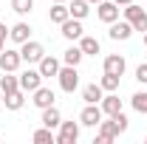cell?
<instances>
[{
    "label": "cell",
    "instance_id": "obj_1",
    "mask_svg": "<svg viewBox=\"0 0 147 144\" xmlns=\"http://www.w3.org/2000/svg\"><path fill=\"white\" fill-rule=\"evenodd\" d=\"M122 14H125V20L133 26V31H142V34L147 31V11L142 9V6H136V3H127V6L122 9Z\"/></svg>",
    "mask_w": 147,
    "mask_h": 144
},
{
    "label": "cell",
    "instance_id": "obj_2",
    "mask_svg": "<svg viewBox=\"0 0 147 144\" xmlns=\"http://www.w3.org/2000/svg\"><path fill=\"white\" fill-rule=\"evenodd\" d=\"M57 82H59V88L65 93H74L79 88V71H76V65H62L59 73H57Z\"/></svg>",
    "mask_w": 147,
    "mask_h": 144
},
{
    "label": "cell",
    "instance_id": "obj_3",
    "mask_svg": "<svg viewBox=\"0 0 147 144\" xmlns=\"http://www.w3.org/2000/svg\"><path fill=\"white\" fill-rule=\"evenodd\" d=\"M20 57H23L26 65H37V62L45 57V48H42V42H37V40H26V42L20 45Z\"/></svg>",
    "mask_w": 147,
    "mask_h": 144
},
{
    "label": "cell",
    "instance_id": "obj_4",
    "mask_svg": "<svg viewBox=\"0 0 147 144\" xmlns=\"http://www.w3.org/2000/svg\"><path fill=\"white\" fill-rule=\"evenodd\" d=\"M122 133H119V127H116V122L113 119H102L99 122V133H96V139H93V144H110V141H116Z\"/></svg>",
    "mask_w": 147,
    "mask_h": 144
},
{
    "label": "cell",
    "instance_id": "obj_5",
    "mask_svg": "<svg viewBox=\"0 0 147 144\" xmlns=\"http://www.w3.org/2000/svg\"><path fill=\"white\" fill-rule=\"evenodd\" d=\"M57 144H76L79 141V122H59Z\"/></svg>",
    "mask_w": 147,
    "mask_h": 144
},
{
    "label": "cell",
    "instance_id": "obj_6",
    "mask_svg": "<svg viewBox=\"0 0 147 144\" xmlns=\"http://www.w3.org/2000/svg\"><path fill=\"white\" fill-rule=\"evenodd\" d=\"M102 119H105V113H102L99 105H85L82 113H79V124H82V127H99Z\"/></svg>",
    "mask_w": 147,
    "mask_h": 144
},
{
    "label": "cell",
    "instance_id": "obj_7",
    "mask_svg": "<svg viewBox=\"0 0 147 144\" xmlns=\"http://www.w3.org/2000/svg\"><path fill=\"white\" fill-rule=\"evenodd\" d=\"M40 85H42V73L37 71V68H26V71L20 73V88L26 90V93H34Z\"/></svg>",
    "mask_w": 147,
    "mask_h": 144
},
{
    "label": "cell",
    "instance_id": "obj_8",
    "mask_svg": "<svg viewBox=\"0 0 147 144\" xmlns=\"http://www.w3.org/2000/svg\"><path fill=\"white\" fill-rule=\"evenodd\" d=\"M96 17L102 20V23H116L119 20V6L113 3V0H102V3H96Z\"/></svg>",
    "mask_w": 147,
    "mask_h": 144
},
{
    "label": "cell",
    "instance_id": "obj_9",
    "mask_svg": "<svg viewBox=\"0 0 147 144\" xmlns=\"http://www.w3.org/2000/svg\"><path fill=\"white\" fill-rule=\"evenodd\" d=\"M108 37H110V40H116V42H119V40L125 42V40L133 37V26H130L127 20H116V23H110V26H108Z\"/></svg>",
    "mask_w": 147,
    "mask_h": 144
},
{
    "label": "cell",
    "instance_id": "obj_10",
    "mask_svg": "<svg viewBox=\"0 0 147 144\" xmlns=\"http://www.w3.org/2000/svg\"><path fill=\"white\" fill-rule=\"evenodd\" d=\"M20 65H23L20 51H14V48H3L0 51V71H17Z\"/></svg>",
    "mask_w": 147,
    "mask_h": 144
},
{
    "label": "cell",
    "instance_id": "obj_11",
    "mask_svg": "<svg viewBox=\"0 0 147 144\" xmlns=\"http://www.w3.org/2000/svg\"><path fill=\"white\" fill-rule=\"evenodd\" d=\"M59 68H62V62H59L57 57H51V54H45L40 62H37V71L42 73V79H48V76H57V73H59Z\"/></svg>",
    "mask_w": 147,
    "mask_h": 144
},
{
    "label": "cell",
    "instance_id": "obj_12",
    "mask_svg": "<svg viewBox=\"0 0 147 144\" xmlns=\"http://www.w3.org/2000/svg\"><path fill=\"white\" fill-rule=\"evenodd\" d=\"M31 96H34V99H31V102H34V108H40V110H45V108H51V105H54V90L51 88H45V85H40V88L34 90V93H31Z\"/></svg>",
    "mask_w": 147,
    "mask_h": 144
},
{
    "label": "cell",
    "instance_id": "obj_13",
    "mask_svg": "<svg viewBox=\"0 0 147 144\" xmlns=\"http://www.w3.org/2000/svg\"><path fill=\"white\" fill-rule=\"evenodd\" d=\"M31 26L26 23V20H20V23H14L11 28H9V37H11V42H17V45H23L26 40H31Z\"/></svg>",
    "mask_w": 147,
    "mask_h": 144
},
{
    "label": "cell",
    "instance_id": "obj_14",
    "mask_svg": "<svg viewBox=\"0 0 147 144\" xmlns=\"http://www.w3.org/2000/svg\"><path fill=\"white\" fill-rule=\"evenodd\" d=\"M59 28H62V37H65V40H71V42H74V40H79V37L85 34L82 20H76V17H68L62 26H59Z\"/></svg>",
    "mask_w": 147,
    "mask_h": 144
},
{
    "label": "cell",
    "instance_id": "obj_15",
    "mask_svg": "<svg viewBox=\"0 0 147 144\" xmlns=\"http://www.w3.org/2000/svg\"><path fill=\"white\" fill-rule=\"evenodd\" d=\"M102 96H105V90H102V85H96V82H91V85L82 88V102L85 105H99Z\"/></svg>",
    "mask_w": 147,
    "mask_h": 144
},
{
    "label": "cell",
    "instance_id": "obj_16",
    "mask_svg": "<svg viewBox=\"0 0 147 144\" xmlns=\"http://www.w3.org/2000/svg\"><path fill=\"white\" fill-rule=\"evenodd\" d=\"M99 108H102L105 116H116V113L122 110V99H119V96H116V90H113V93H108V96H102Z\"/></svg>",
    "mask_w": 147,
    "mask_h": 144
},
{
    "label": "cell",
    "instance_id": "obj_17",
    "mask_svg": "<svg viewBox=\"0 0 147 144\" xmlns=\"http://www.w3.org/2000/svg\"><path fill=\"white\" fill-rule=\"evenodd\" d=\"M3 105H6V110H20L26 105V90L17 88V90H11V93H6L3 96Z\"/></svg>",
    "mask_w": 147,
    "mask_h": 144
},
{
    "label": "cell",
    "instance_id": "obj_18",
    "mask_svg": "<svg viewBox=\"0 0 147 144\" xmlns=\"http://www.w3.org/2000/svg\"><path fill=\"white\" fill-rule=\"evenodd\" d=\"M125 68H127V62H125V57L122 54H108L105 57V71L108 73H125Z\"/></svg>",
    "mask_w": 147,
    "mask_h": 144
},
{
    "label": "cell",
    "instance_id": "obj_19",
    "mask_svg": "<svg viewBox=\"0 0 147 144\" xmlns=\"http://www.w3.org/2000/svg\"><path fill=\"white\" fill-rule=\"evenodd\" d=\"M68 17H71V11H68V3H54V6L48 9V20H51V23H57V26H62Z\"/></svg>",
    "mask_w": 147,
    "mask_h": 144
},
{
    "label": "cell",
    "instance_id": "obj_20",
    "mask_svg": "<svg viewBox=\"0 0 147 144\" xmlns=\"http://www.w3.org/2000/svg\"><path fill=\"white\" fill-rule=\"evenodd\" d=\"M45 127H51V130H57L59 127V122H62V113H59V108L57 105H51V108H45L42 110V119H40Z\"/></svg>",
    "mask_w": 147,
    "mask_h": 144
},
{
    "label": "cell",
    "instance_id": "obj_21",
    "mask_svg": "<svg viewBox=\"0 0 147 144\" xmlns=\"http://www.w3.org/2000/svg\"><path fill=\"white\" fill-rule=\"evenodd\" d=\"M79 48H82V54H85V57H96L99 51H102L99 40H96V37H88V34L79 37Z\"/></svg>",
    "mask_w": 147,
    "mask_h": 144
},
{
    "label": "cell",
    "instance_id": "obj_22",
    "mask_svg": "<svg viewBox=\"0 0 147 144\" xmlns=\"http://www.w3.org/2000/svg\"><path fill=\"white\" fill-rule=\"evenodd\" d=\"M20 88V76H14V71H3L0 76V90H3V96L6 93H11V90Z\"/></svg>",
    "mask_w": 147,
    "mask_h": 144
},
{
    "label": "cell",
    "instance_id": "obj_23",
    "mask_svg": "<svg viewBox=\"0 0 147 144\" xmlns=\"http://www.w3.org/2000/svg\"><path fill=\"white\" fill-rule=\"evenodd\" d=\"M85 59V54H82V48L79 45H71V48H65L62 51V65H76L79 68V62Z\"/></svg>",
    "mask_w": 147,
    "mask_h": 144
},
{
    "label": "cell",
    "instance_id": "obj_24",
    "mask_svg": "<svg viewBox=\"0 0 147 144\" xmlns=\"http://www.w3.org/2000/svg\"><path fill=\"white\" fill-rule=\"evenodd\" d=\"M68 11H71V17L85 20L88 11H91V3H88V0H71V3H68Z\"/></svg>",
    "mask_w": 147,
    "mask_h": 144
},
{
    "label": "cell",
    "instance_id": "obj_25",
    "mask_svg": "<svg viewBox=\"0 0 147 144\" xmlns=\"http://www.w3.org/2000/svg\"><path fill=\"white\" fill-rule=\"evenodd\" d=\"M99 85H102L105 93H113V90H119V85H122V76H119V73H108V71H105V76L99 79Z\"/></svg>",
    "mask_w": 147,
    "mask_h": 144
},
{
    "label": "cell",
    "instance_id": "obj_26",
    "mask_svg": "<svg viewBox=\"0 0 147 144\" xmlns=\"http://www.w3.org/2000/svg\"><path fill=\"white\" fill-rule=\"evenodd\" d=\"M31 141L34 144H54L57 141V136H54V130L51 127H40V130H34V136H31Z\"/></svg>",
    "mask_w": 147,
    "mask_h": 144
},
{
    "label": "cell",
    "instance_id": "obj_27",
    "mask_svg": "<svg viewBox=\"0 0 147 144\" xmlns=\"http://www.w3.org/2000/svg\"><path fill=\"white\" fill-rule=\"evenodd\" d=\"M130 105H133V110H136V113L147 116V90H139V93H133V96H130Z\"/></svg>",
    "mask_w": 147,
    "mask_h": 144
},
{
    "label": "cell",
    "instance_id": "obj_28",
    "mask_svg": "<svg viewBox=\"0 0 147 144\" xmlns=\"http://www.w3.org/2000/svg\"><path fill=\"white\" fill-rule=\"evenodd\" d=\"M31 9H34V0H11V11L20 14V17L31 14Z\"/></svg>",
    "mask_w": 147,
    "mask_h": 144
},
{
    "label": "cell",
    "instance_id": "obj_29",
    "mask_svg": "<svg viewBox=\"0 0 147 144\" xmlns=\"http://www.w3.org/2000/svg\"><path fill=\"white\" fill-rule=\"evenodd\" d=\"M110 119H113V122H116V127H119V133H127V116H125V113H122V110H119V113H116V116H110Z\"/></svg>",
    "mask_w": 147,
    "mask_h": 144
},
{
    "label": "cell",
    "instance_id": "obj_30",
    "mask_svg": "<svg viewBox=\"0 0 147 144\" xmlns=\"http://www.w3.org/2000/svg\"><path fill=\"white\" fill-rule=\"evenodd\" d=\"M136 79H139L142 85H147V62H144V65H139V68H136Z\"/></svg>",
    "mask_w": 147,
    "mask_h": 144
},
{
    "label": "cell",
    "instance_id": "obj_31",
    "mask_svg": "<svg viewBox=\"0 0 147 144\" xmlns=\"http://www.w3.org/2000/svg\"><path fill=\"white\" fill-rule=\"evenodd\" d=\"M6 37H9V26H6V23H0V51L6 48Z\"/></svg>",
    "mask_w": 147,
    "mask_h": 144
},
{
    "label": "cell",
    "instance_id": "obj_32",
    "mask_svg": "<svg viewBox=\"0 0 147 144\" xmlns=\"http://www.w3.org/2000/svg\"><path fill=\"white\" fill-rule=\"evenodd\" d=\"M116 6H127V3H133V0H113Z\"/></svg>",
    "mask_w": 147,
    "mask_h": 144
},
{
    "label": "cell",
    "instance_id": "obj_33",
    "mask_svg": "<svg viewBox=\"0 0 147 144\" xmlns=\"http://www.w3.org/2000/svg\"><path fill=\"white\" fill-rule=\"evenodd\" d=\"M51 3H68V0H51Z\"/></svg>",
    "mask_w": 147,
    "mask_h": 144
},
{
    "label": "cell",
    "instance_id": "obj_34",
    "mask_svg": "<svg viewBox=\"0 0 147 144\" xmlns=\"http://www.w3.org/2000/svg\"><path fill=\"white\" fill-rule=\"evenodd\" d=\"M88 3H102V0H88Z\"/></svg>",
    "mask_w": 147,
    "mask_h": 144
},
{
    "label": "cell",
    "instance_id": "obj_35",
    "mask_svg": "<svg viewBox=\"0 0 147 144\" xmlns=\"http://www.w3.org/2000/svg\"><path fill=\"white\" fill-rule=\"evenodd\" d=\"M144 45H147V31H144Z\"/></svg>",
    "mask_w": 147,
    "mask_h": 144
},
{
    "label": "cell",
    "instance_id": "obj_36",
    "mask_svg": "<svg viewBox=\"0 0 147 144\" xmlns=\"http://www.w3.org/2000/svg\"><path fill=\"white\" fill-rule=\"evenodd\" d=\"M0 102H3V90H0Z\"/></svg>",
    "mask_w": 147,
    "mask_h": 144
},
{
    "label": "cell",
    "instance_id": "obj_37",
    "mask_svg": "<svg viewBox=\"0 0 147 144\" xmlns=\"http://www.w3.org/2000/svg\"><path fill=\"white\" fill-rule=\"evenodd\" d=\"M144 144H147V136H144Z\"/></svg>",
    "mask_w": 147,
    "mask_h": 144
}]
</instances>
